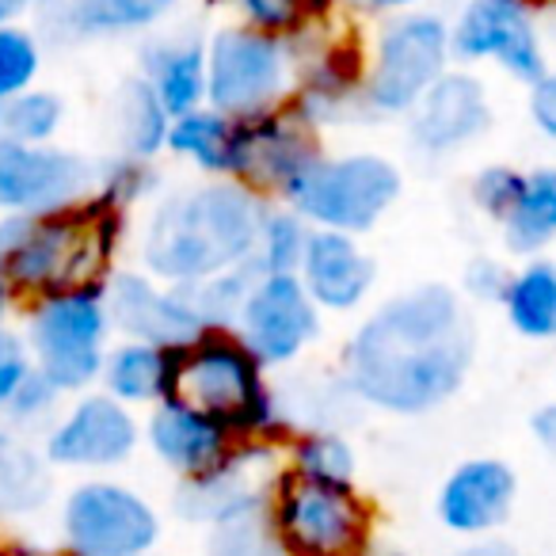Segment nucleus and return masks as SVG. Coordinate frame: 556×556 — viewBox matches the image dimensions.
Instances as JSON below:
<instances>
[{"mask_svg": "<svg viewBox=\"0 0 556 556\" xmlns=\"http://www.w3.org/2000/svg\"><path fill=\"white\" fill-rule=\"evenodd\" d=\"M472 366V325L442 282L381 302L351 336L343 370L358 401L393 416H424L462 389Z\"/></svg>", "mask_w": 556, "mask_h": 556, "instance_id": "f257e3e1", "label": "nucleus"}, {"mask_svg": "<svg viewBox=\"0 0 556 556\" xmlns=\"http://www.w3.org/2000/svg\"><path fill=\"white\" fill-rule=\"evenodd\" d=\"M267 202L240 179H206L153 210L141 232V267L164 287H199L252 263Z\"/></svg>", "mask_w": 556, "mask_h": 556, "instance_id": "f03ea898", "label": "nucleus"}, {"mask_svg": "<svg viewBox=\"0 0 556 556\" xmlns=\"http://www.w3.org/2000/svg\"><path fill=\"white\" fill-rule=\"evenodd\" d=\"M123 229L126 210L100 194L50 214L0 217V282L35 302L65 290L103 287L115 275L111 263Z\"/></svg>", "mask_w": 556, "mask_h": 556, "instance_id": "7ed1b4c3", "label": "nucleus"}, {"mask_svg": "<svg viewBox=\"0 0 556 556\" xmlns=\"http://www.w3.org/2000/svg\"><path fill=\"white\" fill-rule=\"evenodd\" d=\"M176 396L229 427L240 442L275 446L278 434L287 431L267 386V366L240 340L237 328H206L179 348Z\"/></svg>", "mask_w": 556, "mask_h": 556, "instance_id": "20e7f679", "label": "nucleus"}, {"mask_svg": "<svg viewBox=\"0 0 556 556\" xmlns=\"http://www.w3.org/2000/svg\"><path fill=\"white\" fill-rule=\"evenodd\" d=\"M401 168L381 153L313 156L278 199L302 214L313 229L370 232L401 199Z\"/></svg>", "mask_w": 556, "mask_h": 556, "instance_id": "39448f33", "label": "nucleus"}, {"mask_svg": "<svg viewBox=\"0 0 556 556\" xmlns=\"http://www.w3.org/2000/svg\"><path fill=\"white\" fill-rule=\"evenodd\" d=\"M267 518L287 556H366L374 510L355 484H325L282 469L270 488Z\"/></svg>", "mask_w": 556, "mask_h": 556, "instance_id": "423d86ee", "label": "nucleus"}, {"mask_svg": "<svg viewBox=\"0 0 556 556\" xmlns=\"http://www.w3.org/2000/svg\"><path fill=\"white\" fill-rule=\"evenodd\" d=\"M111 313L103 287H80L35 302L27 320V351L35 370L58 393H85L103 378Z\"/></svg>", "mask_w": 556, "mask_h": 556, "instance_id": "0eeeda50", "label": "nucleus"}, {"mask_svg": "<svg viewBox=\"0 0 556 556\" xmlns=\"http://www.w3.org/2000/svg\"><path fill=\"white\" fill-rule=\"evenodd\" d=\"M294 42L248 24L222 27L206 42V108L229 118L275 111L294 92Z\"/></svg>", "mask_w": 556, "mask_h": 556, "instance_id": "6e6552de", "label": "nucleus"}, {"mask_svg": "<svg viewBox=\"0 0 556 556\" xmlns=\"http://www.w3.org/2000/svg\"><path fill=\"white\" fill-rule=\"evenodd\" d=\"M450 24L434 12H404L378 35L366 73V111L412 115L416 103L450 73Z\"/></svg>", "mask_w": 556, "mask_h": 556, "instance_id": "1a4fd4ad", "label": "nucleus"}, {"mask_svg": "<svg viewBox=\"0 0 556 556\" xmlns=\"http://www.w3.org/2000/svg\"><path fill=\"white\" fill-rule=\"evenodd\" d=\"M62 530L73 556H149L161 541V518L134 488L85 480L65 500Z\"/></svg>", "mask_w": 556, "mask_h": 556, "instance_id": "9d476101", "label": "nucleus"}, {"mask_svg": "<svg viewBox=\"0 0 556 556\" xmlns=\"http://www.w3.org/2000/svg\"><path fill=\"white\" fill-rule=\"evenodd\" d=\"M100 168L62 146H20L0 138V217L50 214L92 199Z\"/></svg>", "mask_w": 556, "mask_h": 556, "instance_id": "9b49d317", "label": "nucleus"}, {"mask_svg": "<svg viewBox=\"0 0 556 556\" xmlns=\"http://www.w3.org/2000/svg\"><path fill=\"white\" fill-rule=\"evenodd\" d=\"M450 47L462 62H495L530 88L548 73L533 16L518 0H469L450 27Z\"/></svg>", "mask_w": 556, "mask_h": 556, "instance_id": "f8f14e48", "label": "nucleus"}, {"mask_svg": "<svg viewBox=\"0 0 556 556\" xmlns=\"http://www.w3.org/2000/svg\"><path fill=\"white\" fill-rule=\"evenodd\" d=\"M237 332L263 366H287L320 336V305L298 275H260L240 309Z\"/></svg>", "mask_w": 556, "mask_h": 556, "instance_id": "ddd939ff", "label": "nucleus"}, {"mask_svg": "<svg viewBox=\"0 0 556 556\" xmlns=\"http://www.w3.org/2000/svg\"><path fill=\"white\" fill-rule=\"evenodd\" d=\"M141 442L134 412L111 393H80V401L50 427L42 457L62 469H115Z\"/></svg>", "mask_w": 556, "mask_h": 556, "instance_id": "4468645a", "label": "nucleus"}, {"mask_svg": "<svg viewBox=\"0 0 556 556\" xmlns=\"http://www.w3.org/2000/svg\"><path fill=\"white\" fill-rule=\"evenodd\" d=\"M103 298H108L111 328H118L126 340L187 348L194 336L206 332L187 290L164 287L146 270H115L103 282Z\"/></svg>", "mask_w": 556, "mask_h": 556, "instance_id": "2eb2a0df", "label": "nucleus"}, {"mask_svg": "<svg viewBox=\"0 0 556 556\" xmlns=\"http://www.w3.org/2000/svg\"><path fill=\"white\" fill-rule=\"evenodd\" d=\"M244 123V141H240V184L252 187L255 194H282L287 184L320 156L317 130L298 115L290 103L275 111H263L255 118H240Z\"/></svg>", "mask_w": 556, "mask_h": 556, "instance_id": "dca6fc26", "label": "nucleus"}, {"mask_svg": "<svg viewBox=\"0 0 556 556\" xmlns=\"http://www.w3.org/2000/svg\"><path fill=\"white\" fill-rule=\"evenodd\" d=\"M366 54L355 39H332L298 65L290 108L317 130L328 123H348L351 111L366 108Z\"/></svg>", "mask_w": 556, "mask_h": 556, "instance_id": "f3484780", "label": "nucleus"}, {"mask_svg": "<svg viewBox=\"0 0 556 556\" xmlns=\"http://www.w3.org/2000/svg\"><path fill=\"white\" fill-rule=\"evenodd\" d=\"M267 454L270 446H263V442H244L222 469L206 472L199 480H184V488L176 492V510L187 522H206V526L263 510L270 500V488L278 480V472L270 477L263 469V457Z\"/></svg>", "mask_w": 556, "mask_h": 556, "instance_id": "a211bd4d", "label": "nucleus"}, {"mask_svg": "<svg viewBox=\"0 0 556 556\" xmlns=\"http://www.w3.org/2000/svg\"><path fill=\"white\" fill-rule=\"evenodd\" d=\"M146 439L153 446V454L184 480H199L206 472L222 469L244 446L229 427L210 419L206 412L191 408L179 396H168V401L156 404L153 416H149Z\"/></svg>", "mask_w": 556, "mask_h": 556, "instance_id": "6ab92c4d", "label": "nucleus"}, {"mask_svg": "<svg viewBox=\"0 0 556 556\" xmlns=\"http://www.w3.org/2000/svg\"><path fill=\"white\" fill-rule=\"evenodd\" d=\"M492 126L488 92L472 73L450 70L408 115V130L424 153L446 156L477 141Z\"/></svg>", "mask_w": 556, "mask_h": 556, "instance_id": "aec40b11", "label": "nucleus"}, {"mask_svg": "<svg viewBox=\"0 0 556 556\" xmlns=\"http://www.w3.org/2000/svg\"><path fill=\"white\" fill-rule=\"evenodd\" d=\"M518 480L500 457H469L446 477L439 492V518L446 530L462 538H484L488 530L507 522L515 507Z\"/></svg>", "mask_w": 556, "mask_h": 556, "instance_id": "412c9836", "label": "nucleus"}, {"mask_svg": "<svg viewBox=\"0 0 556 556\" xmlns=\"http://www.w3.org/2000/svg\"><path fill=\"white\" fill-rule=\"evenodd\" d=\"M298 278L320 313H355L370 298L378 267L351 232L313 229Z\"/></svg>", "mask_w": 556, "mask_h": 556, "instance_id": "4be33fe9", "label": "nucleus"}, {"mask_svg": "<svg viewBox=\"0 0 556 556\" xmlns=\"http://www.w3.org/2000/svg\"><path fill=\"white\" fill-rule=\"evenodd\" d=\"M141 77L153 85L172 118L206 108V42L187 31L149 42Z\"/></svg>", "mask_w": 556, "mask_h": 556, "instance_id": "5701e85b", "label": "nucleus"}, {"mask_svg": "<svg viewBox=\"0 0 556 556\" xmlns=\"http://www.w3.org/2000/svg\"><path fill=\"white\" fill-rule=\"evenodd\" d=\"M176 374H179V348H156V343L123 340L108 351L103 363V393L115 401L130 404H161L176 396Z\"/></svg>", "mask_w": 556, "mask_h": 556, "instance_id": "b1692460", "label": "nucleus"}, {"mask_svg": "<svg viewBox=\"0 0 556 556\" xmlns=\"http://www.w3.org/2000/svg\"><path fill=\"white\" fill-rule=\"evenodd\" d=\"M172 9L176 0H50L47 16L62 39H111L149 31Z\"/></svg>", "mask_w": 556, "mask_h": 556, "instance_id": "393cba45", "label": "nucleus"}, {"mask_svg": "<svg viewBox=\"0 0 556 556\" xmlns=\"http://www.w3.org/2000/svg\"><path fill=\"white\" fill-rule=\"evenodd\" d=\"M240 141H244V123L240 118H229L214 108H199L191 115L172 118L168 153H176L179 161L194 164V168L214 179H237Z\"/></svg>", "mask_w": 556, "mask_h": 556, "instance_id": "a878e982", "label": "nucleus"}, {"mask_svg": "<svg viewBox=\"0 0 556 556\" xmlns=\"http://www.w3.org/2000/svg\"><path fill=\"white\" fill-rule=\"evenodd\" d=\"M172 115L146 77H130L115 92V141L123 156L153 161L168 149Z\"/></svg>", "mask_w": 556, "mask_h": 556, "instance_id": "bb28decb", "label": "nucleus"}, {"mask_svg": "<svg viewBox=\"0 0 556 556\" xmlns=\"http://www.w3.org/2000/svg\"><path fill=\"white\" fill-rule=\"evenodd\" d=\"M500 305L507 313V325L522 340H556V263L526 260L518 270H510L507 294Z\"/></svg>", "mask_w": 556, "mask_h": 556, "instance_id": "cd10ccee", "label": "nucleus"}, {"mask_svg": "<svg viewBox=\"0 0 556 556\" xmlns=\"http://www.w3.org/2000/svg\"><path fill=\"white\" fill-rule=\"evenodd\" d=\"M507 252L538 260L556 237V168H538L526 176V191L515 214L500 225Z\"/></svg>", "mask_w": 556, "mask_h": 556, "instance_id": "c85d7f7f", "label": "nucleus"}, {"mask_svg": "<svg viewBox=\"0 0 556 556\" xmlns=\"http://www.w3.org/2000/svg\"><path fill=\"white\" fill-rule=\"evenodd\" d=\"M47 457H39L20 434L0 427V515L35 510L50 492Z\"/></svg>", "mask_w": 556, "mask_h": 556, "instance_id": "c756f323", "label": "nucleus"}, {"mask_svg": "<svg viewBox=\"0 0 556 556\" xmlns=\"http://www.w3.org/2000/svg\"><path fill=\"white\" fill-rule=\"evenodd\" d=\"M309 237H313V225L302 214H294L290 206L282 210L267 206L252 252L255 270L260 275H298L305 260V248H309Z\"/></svg>", "mask_w": 556, "mask_h": 556, "instance_id": "7c9ffc66", "label": "nucleus"}, {"mask_svg": "<svg viewBox=\"0 0 556 556\" xmlns=\"http://www.w3.org/2000/svg\"><path fill=\"white\" fill-rule=\"evenodd\" d=\"M229 4L248 27L287 42L320 31L332 16V0H229Z\"/></svg>", "mask_w": 556, "mask_h": 556, "instance_id": "2f4dec72", "label": "nucleus"}, {"mask_svg": "<svg viewBox=\"0 0 556 556\" xmlns=\"http://www.w3.org/2000/svg\"><path fill=\"white\" fill-rule=\"evenodd\" d=\"M62 123V96L47 92V88H31V92L16 96L0 108V138L20 141V146H54Z\"/></svg>", "mask_w": 556, "mask_h": 556, "instance_id": "473e14b6", "label": "nucleus"}, {"mask_svg": "<svg viewBox=\"0 0 556 556\" xmlns=\"http://www.w3.org/2000/svg\"><path fill=\"white\" fill-rule=\"evenodd\" d=\"M290 469L325 484H355V450L340 431H302L290 446Z\"/></svg>", "mask_w": 556, "mask_h": 556, "instance_id": "72a5a7b5", "label": "nucleus"}, {"mask_svg": "<svg viewBox=\"0 0 556 556\" xmlns=\"http://www.w3.org/2000/svg\"><path fill=\"white\" fill-rule=\"evenodd\" d=\"M42 73V42L31 27H0V108L31 92Z\"/></svg>", "mask_w": 556, "mask_h": 556, "instance_id": "f704fd0d", "label": "nucleus"}, {"mask_svg": "<svg viewBox=\"0 0 556 556\" xmlns=\"http://www.w3.org/2000/svg\"><path fill=\"white\" fill-rule=\"evenodd\" d=\"M202 556H287L275 538V526L267 518V507L252 515L229 518V522L210 526L206 553Z\"/></svg>", "mask_w": 556, "mask_h": 556, "instance_id": "c9c22d12", "label": "nucleus"}, {"mask_svg": "<svg viewBox=\"0 0 556 556\" xmlns=\"http://www.w3.org/2000/svg\"><path fill=\"white\" fill-rule=\"evenodd\" d=\"M153 187H156L153 161H138V156L118 153L115 161H108L100 168V187H96V194L108 199L111 206L130 210L134 202H141L146 194H153Z\"/></svg>", "mask_w": 556, "mask_h": 556, "instance_id": "e433bc0d", "label": "nucleus"}, {"mask_svg": "<svg viewBox=\"0 0 556 556\" xmlns=\"http://www.w3.org/2000/svg\"><path fill=\"white\" fill-rule=\"evenodd\" d=\"M526 191V172L507 168V164H492V168H480L472 179V202L484 217H492L495 225H503L515 214L518 199Z\"/></svg>", "mask_w": 556, "mask_h": 556, "instance_id": "4c0bfd02", "label": "nucleus"}, {"mask_svg": "<svg viewBox=\"0 0 556 556\" xmlns=\"http://www.w3.org/2000/svg\"><path fill=\"white\" fill-rule=\"evenodd\" d=\"M35 374V358L27 351V340H20L12 328L0 320V412H9L12 396L24 389V381Z\"/></svg>", "mask_w": 556, "mask_h": 556, "instance_id": "58836bf2", "label": "nucleus"}, {"mask_svg": "<svg viewBox=\"0 0 556 556\" xmlns=\"http://www.w3.org/2000/svg\"><path fill=\"white\" fill-rule=\"evenodd\" d=\"M58 401H62V393H58V389L50 386L39 370H35L31 378L24 381V389L12 396V404H9L4 416H12L16 424H35V419H47L50 412L58 408Z\"/></svg>", "mask_w": 556, "mask_h": 556, "instance_id": "ea45409f", "label": "nucleus"}, {"mask_svg": "<svg viewBox=\"0 0 556 556\" xmlns=\"http://www.w3.org/2000/svg\"><path fill=\"white\" fill-rule=\"evenodd\" d=\"M507 282H510V270L495 260H472L465 267V294L477 298V302H503L507 294Z\"/></svg>", "mask_w": 556, "mask_h": 556, "instance_id": "a19ab883", "label": "nucleus"}, {"mask_svg": "<svg viewBox=\"0 0 556 556\" xmlns=\"http://www.w3.org/2000/svg\"><path fill=\"white\" fill-rule=\"evenodd\" d=\"M530 118L545 138L556 141V73H545L530 88Z\"/></svg>", "mask_w": 556, "mask_h": 556, "instance_id": "79ce46f5", "label": "nucleus"}, {"mask_svg": "<svg viewBox=\"0 0 556 556\" xmlns=\"http://www.w3.org/2000/svg\"><path fill=\"white\" fill-rule=\"evenodd\" d=\"M533 434H538L541 446L556 457V404H545V408L533 416Z\"/></svg>", "mask_w": 556, "mask_h": 556, "instance_id": "37998d69", "label": "nucleus"}, {"mask_svg": "<svg viewBox=\"0 0 556 556\" xmlns=\"http://www.w3.org/2000/svg\"><path fill=\"white\" fill-rule=\"evenodd\" d=\"M450 556H518V548L507 545V541L480 538V541H469V545H462L457 553H450Z\"/></svg>", "mask_w": 556, "mask_h": 556, "instance_id": "c03bdc74", "label": "nucleus"}, {"mask_svg": "<svg viewBox=\"0 0 556 556\" xmlns=\"http://www.w3.org/2000/svg\"><path fill=\"white\" fill-rule=\"evenodd\" d=\"M351 4L374 16H404V12H416L419 0H351Z\"/></svg>", "mask_w": 556, "mask_h": 556, "instance_id": "a18cd8bd", "label": "nucleus"}, {"mask_svg": "<svg viewBox=\"0 0 556 556\" xmlns=\"http://www.w3.org/2000/svg\"><path fill=\"white\" fill-rule=\"evenodd\" d=\"M50 0H0V27H12L20 16H27L31 9H47Z\"/></svg>", "mask_w": 556, "mask_h": 556, "instance_id": "49530a36", "label": "nucleus"}, {"mask_svg": "<svg viewBox=\"0 0 556 556\" xmlns=\"http://www.w3.org/2000/svg\"><path fill=\"white\" fill-rule=\"evenodd\" d=\"M4 556H73V553H47V548H12Z\"/></svg>", "mask_w": 556, "mask_h": 556, "instance_id": "de8ad7c7", "label": "nucleus"}, {"mask_svg": "<svg viewBox=\"0 0 556 556\" xmlns=\"http://www.w3.org/2000/svg\"><path fill=\"white\" fill-rule=\"evenodd\" d=\"M12 298H16V294H12V290H9V287H4V282H0V317H4V313H9Z\"/></svg>", "mask_w": 556, "mask_h": 556, "instance_id": "09e8293b", "label": "nucleus"}, {"mask_svg": "<svg viewBox=\"0 0 556 556\" xmlns=\"http://www.w3.org/2000/svg\"><path fill=\"white\" fill-rule=\"evenodd\" d=\"M518 4H526V9H548V4H556V0H518Z\"/></svg>", "mask_w": 556, "mask_h": 556, "instance_id": "8fccbe9b", "label": "nucleus"}, {"mask_svg": "<svg viewBox=\"0 0 556 556\" xmlns=\"http://www.w3.org/2000/svg\"><path fill=\"white\" fill-rule=\"evenodd\" d=\"M0 556H4V553H0Z\"/></svg>", "mask_w": 556, "mask_h": 556, "instance_id": "3c124183", "label": "nucleus"}]
</instances>
